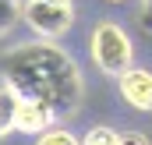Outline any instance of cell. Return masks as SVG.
<instances>
[{
  "instance_id": "obj_1",
  "label": "cell",
  "mask_w": 152,
  "mask_h": 145,
  "mask_svg": "<svg viewBox=\"0 0 152 145\" xmlns=\"http://www.w3.org/2000/svg\"><path fill=\"white\" fill-rule=\"evenodd\" d=\"M0 74L4 85L18 96V99H32L53 110V117H67L81 103V71L71 60V53L60 42H21L14 50H7L0 57Z\"/></svg>"
},
{
  "instance_id": "obj_2",
  "label": "cell",
  "mask_w": 152,
  "mask_h": 145,
  "mask_svg": "<svg viewBox=\"0 0 152 145\" xmlns=\"http://www.w3.org/2000/svg\"><path fill=\"white\" fill-rule=\"evenodd\" d=\"M88 53H92V60L99 64V71L113 74V78H120L127 67H134V64H131V60H134V46H131L127 32H124L117 21H99V25L92 29Z\"/></svg>"
},
{
  "instance_id": "obj_3",
  "label": "cell",
  "mask_w": 152,
  "mask_h": 145,
  "mask_svg": "<svg viewBox=\"0 0 152 145\" xmlns=\"http://www.w3.org/2000/svg\"><path fill=\"white\" fill-rule=\"evenodd\" d=\"M18 4H21L25 25L36 36H42L46 42H57V36H64L75 25V7H60L50 0H18Z\"/></svg>"
},
{
  "instance_id": "obj_4",
  "label": "cell",
  "mask_w": 152,
  "mask_h": 145,
  "mask_svg": "<svg viewBox=\"0 0 152 145\" xmlns=\"http://www.w3.org/2000/svg\"><path fill=\"white\" fill-rule=\"evenodd\" d=\"M120 81V96H124V103L134 110H152V71L145 67H127V71L117 78Z\"/></svg>"
},
{
  "instance_id": "obj_5",
  "label": "cell",
  "mask_w": 152,
  "mask_h": 145,
  "mask_svg": "<svg viewBox=\"0 0 152 145\" xmlns=\"http://www.w3.org/2000/svg\"><path fill=\"white\" fill-rule=\"evenodd\" d=\"M50 127H57V117H53V110H46L42 103H32V99H18V106H14V131H21V135H42V131H50Z\"/></svg>"
},
{
  "instance_id": "obj_6",
  "label": "cell",
  "mask_w": 152,
  "mask_h": 145,
  "mask_svg": "<svg viewBox=\"0 0 152 145\" xmlns=\"http://www.w3.org/2000/svg\"><path fill=\"white\" fill-rule=\"evenodd\" d=\"M14 106H18V96L7 85H0V142L7 131H14Z\"/></svg>"
},
{
  "instance_id": "obj_7",
  "label": "cell",
  "mask_w": 152,
  "mask_h": 145,
  "mask_svg": "<svg viewBox=\"0 0 152 145\" xmlns=\"http://www.w3.org/2000/svg\"><path fill=\"white\" fill-rule=\"evenodd\" d=\"M21 18V4L18 0H0V36H7Z\"/></svg>"
},
{
  "instance_id": "obj_8",
  "label": "cell",
  "mask_w": 152,
  "mask_h": 145,
  "mask_svg": "<svg viewBox=\"0 0 152 145\" xmlns=\"http://www.w3.org/2000/svg\"><path fill=\"white\" fill-rule=\"evenodd\" d=\"M81 145H117V131H113V127H106V124H96V127L85 131Z\"/></svg>"
},
{
  "instance_id": "obj_9",
  "label": "cell",
  "mask_w": 152,
  "mask_h": 145,
  "mask_svg": "<svg viewBox=\"0 0 152 145\" xmlns=\"http://www.w3.org/2000/svg\"><path fill=\"white\" fill-rule=\"evenodd\" d=\"M36 145H81V142H78L67 127H50V131H42L36 138Z\"/></svg>"
},
{
  "instance_id": "obj_10",
  "label": "cell",
  "mask_w": 152,
  "mask_h": 145,
  "mask_svg": "<svg viewBox=\"0 0 152 145\" xmlns=\"http://www.w3.org/2000/svg\"><path fill=\"white\" fill-rule=\"evenodd\" d=\"M117 145H152V138L142 131H124V135H117Z\"/></svg>"
},
{
  "instance_id": "obj_11",
  "label": "cell",
  "mask_w": 152,
  "mask_h": 145,
  "mask_svg": "<svg viewBox=\"0 0 152 145\" xmlns=\"http://www.w3.org/2000/svg\"><path fill=\"white\" fill-rule=\"evenodd\" d=\"M142 7H145V18L152 21V0H142Z\"/></svg>"
},
{
  "instance_id": "obj_12",
  "label": "cell",
  "mask_w": 152,
  "mask_h": 145,
  "mask_svg": "<svg viewBox=\"0 0 152 145\" xmlns=\"http://www.w3.org/2000/svg\"><path fill=\"white\" fill-rule=\"evenodd\" d=\"M50 4H60V7H71L75 0H50Z\"/></svg>"
},
{
  "instance_id": "obj_13",
  "label": "cell",
  "mask_w": 152,
  "mask_h": 145,
  "mask_svg": "<svg viewBox=\"0 0 152 145\" xmlns=\"http://www.w3.org/2000/svg\"><path fill=\"white\" fill-rule=\"evenodd\" d=\"M106 4H127V0H106Z\"/></svg>"
}]
</instances>
